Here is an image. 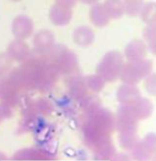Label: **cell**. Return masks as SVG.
I'll return each instance as SVG.
<instances>
[{
	"mask_svg": "<svg viewBox=\"0 0 156 161\" xmlns=\"http://www.w3.org/2000/svg\"><path fill=\"white\" fill-rule=\"evenodd\" d=\"M50 62L61 74L70 75L78 69V61L77 55L65 45L56 44L47 53Z\"/></svg>",
	"mask_w": 156,
	"mask_h": 161,
	"instance_id": "obj_1",
	"label": "cell"
},
{
	"mask_svg": "<svg viewBox=\"0 0 156 161\" xmlns=\"http://www.w3.org/2000/svg\"><path fill=\"white\" fill-rule=\"evenodd\" d=\"M124 64L123 56L117 50L107 52L96 67V73L105 82H112L120 78V74Z\"/></svg>",
	"mask_w": 156,
	"mask_h": 161,
	"instance_id": "obj_2",
	"label": "cell"
},
{
	"mask_svg": "<svg viewBox=\"0 0 156 161\" xmlns=\"http://www.w3.org/2000/svg\"><path fill=\"white\" fill-rule=\"evenodd\" d=\"M153 63L151 60L142 59L133 61L124 62L120 74V80L123 83L135 84L143 80L147 75L153 72Z\"/></svg>",
	"mask_w": 156,
	"mask_h": 161,
	"instance_id": "obj_3",
	"label": "cell"
},
{
	"mask_svg": "<svg viewBox=\"0 0 156 161\" xmlns=\"http://www.w3.org/2000/svg\"><path fill=\"white\" fill-rule=\"evenodd\" d=\"M34 70L35 89L41 92H47L52 90L60 76V73L50 62H47L39 68L34 69Z\"/></svg>",
	"mask_w": 156,
	"mask_h": 161,
	"instance_id": "obj_4",
	"label": "cell"
},
{
	"mask_svg": "<svg viewBox=\"0 0 156 161\" xmlns=\"http://www.w3.org/2000/svg\"><path fill=\"white\" fill-rule=\"evenodd\" d=\"M7 77L19 92L35 89V70L28 65L21 63L10 70Z\"/></svg>",
	"mask_w": 156,
	"mask_h": 161,
	"instance_id": "obj_5",
	"label": "cell"
},
{
	"mask_svg": "<svg viewBox=\"0 0 156 161\" xmlns=\"http://www.w3.org/2000/svg\"><path fill=\"white\" fill-rule=\"evenodd\" d=\"M139 120L134 115L131 104H121L115 116V129L121 132H136Z\"/></svg>",
	"mask_w": 156,
	"mask_h": 161,
	"instance_id": "obj_6",
	"label": "cell"
},
{
	"mask_svg": "<svg viewBox=\"0 0 156 161\" xmlns=\"http://www.w3.org/2000/svg\"><path fill=\"white\" fill-rule=\"evenodd\" d=\"M156 136L153 133L147 134L143 140H138L131 149L132 157L136 160H147L155 154Z\"/></svg>",
	"mask_w": 156,
	"mask_h": 161,
	"instance_id": "obj_7",
	"label": "cell"
},
{
	"mask_svg": "<svg viewBox=\"0 0 156 161\" xmlns=\"http://www.w3.org/2000/svg\"><path fill=\"white\" fill-rule=\"evenodd\" d=\"M87 117L103 131L105 134L110 135L115 130V116L110 110L100 107L97 110L86 114Z\"/></svg>",
	"mask_w": 156,
	"mask_h": 161,
	"instance_id": "obj_8",
	"label": "cell"
},
{
	"mask_svg": "<svg viewBox=\"0 0 156 161\" xmlns=\"http://www.w3.org/2000/svg\"><path fill=\"white\" fill-rule=\"evenodd\" d=\"M11 31L15 39L26 40L33 35L34 23L33 20L27 15L17 16L11 24Z\"/></svg>",
	"mask_w": 156,
	"mask_h": 161,
	"instance_id": "obj_9",
	"label": "cell"
},
{
	"mask_svg": "<svg viewBox=\"0 0 156 161\" xmlns=\"http://www.w3.org/2000/svg\"><path fill=\"white\" fill-rule=\"evenodd\" d=\"M81 135H82V139L84 141L85 145L90 148H92L98 142H100L104 137L110 136V135L105 134L97 125H95L92 121L88 118H86L83 122V125L81 127Z\"/></svg>",
	"mask_w": 156,
	"mask_h": 161,
	"instance_id": "obj_10",
	"label": "cell"
},
{
	"mask_svg": "<svg viewBox=\"0 0 156 161\" xmlns=\"http://www.w3.org/2000/svg\"><path fill=\"white\" fill-rule=\"evenodd\" d=\"M0 102L12 108L20 102V92L10 81L7 76L0 78Z\"/></svg>",
	"mask_w": 156,
	"mask_h": 161,
	"instance_id": "obj_11",
	"label": "cell"
},
{
	"mask_svg": "<svg viewBox=\"0 0 156 161\" xmlns=\"http://www.w3.org/2000/svg\"><path fill=\"white\" fill-rule=\"evenodd\" d=\"M55 43V36L50 30H41L33 37V50L39 53L47 54Z\"/></svg>",
	"mask_w": 156,
	"mask_h": 161,
	"instance_id": "obj_12",
	"label": "cell"
},
{
	"mask_svg": "<svg viewBox=\"0 0 156 161\" xmlns=\"http://www.w3.org/2000/svg\"><path fill=\"white\" fill-rule=\"evenodd\" d=\"M30 50L29 44L26 40L15 39L8 44L7 48V53L13 61L23 63L30 56Z\"/></svg>",
	"mask_w": 156,
	"mask_h": 161,
	"instance_id": "obj_13",
	"label": "cell"
},
{
	"mask_svg": "<svg viewBox=\"0 0 156 161\" xmlns=\"http://www.w3.org/2000/svg\"><path fill=\"white\" fill-rule=\"evenodd\" d=\"M72 15L73 13L70 8L61 7L56 3L51 6L49 11V18L50 22L54 26H58V27H63L69 24L72 19Z\"/></svg>",
	"mask_w": 156,
	"mask_h": 161,
	"instance_id": "obj_14",
	"label": "cell"
},
{
	"mask_svg": "<svg viewBox=\"0 0 156 161\" xmlns=\"http://www.w3.org/2000/svg\"><path fill=\"white\" fill-rule=\"evenodd\" d=\"M92 149L94 151L95 158L99 160H110L114 158V156L116 155V149L113 142L110 139V136L98 142Z\"/></svg>",
	"mask_w": 156,
	"mask_h": 161,
	"instance_id": "obj_15",
	"label": "cell"
},
{
	"mask_svg": "<svg viewBox=\"0 0 156 161\" xmlns=\"http://www.w3.org/2000/svg\"><path fill=\"white\" fill-rule=\"evenodd\" d=\"M141 95V92L135 84L122 83L116 92V98L121 104H132Z\"/></svg>",
	"mask_w": 156,
	"mask_h": 161,
	"instance_id": "obj_16",
	"label": "cell"
},
{
	"mask_svg": "<svg viewBox=\"0 0 156 161\" xmlns=\"http://www.w3.org/2000/svg\"><path fill=\"white\" fill-rule=\"evenodd\" d=\"M66 88L68 95L78 101L88 92L84 78L78 75H71L68 77L66 80Z\"/></svg>",
	"mask_w": 156,
	"mask_h": 161,
	"instance_id": "obj_17",
	"label": "cell"
},
{
	"mask_svg": "<svg viewBox=\"0 0 156 161\" xmlns=\"http://www.w3.org/2000/svg\"><path fill=\"white\" fill-rule=\"evenodd\" d=\"M146 43L142 40L130 41L124 49V57L128 61H133L144 59L146 57Z\"/></svg>",
	"mask_w": 156,
	"mask_h": 161,
	"instance_id": "obj_18",
	"label": "cell"
},
{
	"mask_svg": "<svg viewBox=\"0 0 156 161\" xmlns=\"http://www.w3.org/2000/svg\"><path fill=\"white\" fill-rule=\"evenodd\" d=\"M52 157L49 152L36 147H27L17 151L12 157L13 160H47Z\"/></svg>",
	"mask_w": 156,
	"mask_h": 161,
	"instance_id": "obj_19",
	"label": "cell"
},
{
	"mask_svg": "<svg viewBox=\"0 0 156 161\" xmlns=\"http://www.w3.org/2000/svg\"><path fill=\"white\" fill-rule=\"evenodd\" d=\"M89 19L97 28H104L110 21V18L109 17L103 4L100 2L90 6V9L89 11Z\"/></svg>",
	"mask_w": 156,
	"mask_h": 161,
	"instance_id": "obj_20",
	"label": "cell"
},
{
	"mask_svg": "<svg viewBox=\"0 0 156 161\" xmlns=\"http://www.w3.org/2000/svg\"><path fill=\"white\" fill-rule=\"evenodd\" d=\"M72 39L78 46L88 47L91 45L95 40V33L89 26H78L73 31Z\"/></svg>",
	"mask_w": 156,
	"mask_h": 161,
	"instance_id": "obj_21",
	"label": "cell"
},
{
	"mask_svg": "<svg viewBox=\"0 0 156 161\" xmlns=\"http://www.w3.org/2000/svg\"><path fill=\"white\" fill-rule=\"evenodd\" d=\"M131 107L138 120H145L153 112V104L147 98L140 97L136 102L131 104Z\"/></svg>",
	"mask_w": 156,
	"mask_h": 161,
	"instance_id": "obj_22",
	"label": "cell"
},
{
	"mask_svg": "<svg viewBox=\"0 0 156 161\" xmlns=\"http://www.w3.org/2000/svg\"><path fill=\"white\" fill-rule=\"evenodd\" d=\"M52 105L49 100L39 98L33 101L26 111V117H37L39 115H46L51 113Z\"/></svg>",
	"mask_w": 156,
	"mask_h": 161,
	"instance_id": "obj_23",
	"label": "cell"
},
{
	"mask_svg": "<svg viewBox=\"0 0 156 161\" xmlns=\"http://www.w3.org/2000/svg\"><path fill=\"white\" fill-rule=\"evenodd\" d=\"M79 107L82 109L85 114L91 113L93 111L97 110L98 108L101 107V100L100 97L96 95V93H86L82 98L78 100Z\"/></svg>",
	"mask_w": 156,
	"mask_h": 161,
	"instance_id": "obj_24",
	"label": "cell"
},
{
	"mask_svg": "<svg viewBox=\"0 0 156 161\" xmlns=\"http://www.w3.org/2000/svg\"><path fill=\"white\" fill-rule=\"evenodd\" d=\"M110 19H121L124 15L122 0H104L102 3Z\"/></svg>",
	"mask_w": 156,
	"mask_h": 161,
	"instance_id": "obj_25",
	"label": "cell"
},
{
	"mask_svg": "<svg viewBox=\"0 0 156 161\" xmlns=\"http://www.w3.org/2000/svg\"><path fill=\"white\" fill-rule=\"evenodd\" d=\"M139 140L136 132H121L119 133L118 141L120 147L124 150H130L136 145Z\"/></svg>",
	"mask_w": 156,
	"mask_h": 161,
	"instance_id": "obj_26",
	"label": "cell"
},
{
	"mask_svg": "<svg viewBox=\"0 0 156 161\" xmlns=\"http://www.w3.org/2000/svg\"><path fill=\"white\" fill-rule=\"evenodd\" d=\"M139 17L144 23H155L156 17V4L154 2L143 3L142 9L139 13Z\"/></svg>",
	"mask_w": 156,
	"mask_h": 161,
	"instance_id": "obj_27",
	"label": "cell"
},
{
	"mask_svg": "<svg viewBox=\"0 0 156 161\" xmlns=\"http://www.w3.org/2000/svg\"><path fill=\"white\" fill-rule=\"evenodd\" d=\"M84 81L88 91L92 93H99L100 92L103 90L105 85V81L97 73L86 76L84 78Z\"/></svg>",
	"mask_w": 156,
	"mask_h": 161,
	"instance_id": "obj_28",
	"label": "cell"
},
{
	"mask_svg": "<svg viewBox=\"0 0 156 161\" xmlns=\"http://www.w3.org/2000/svg\"><path fill=\"white\" fill-rule=\"evenodd\" d=\"M124 7V15L131 18L139 16L142 7L144 3L143 0H122Z\"/></svg>",
	"mask_w": 156,
	"mask_h": 161,
	"instance_id": "obj_29",
	"label": "cell"
},
{
	"mask_svg": "<svg viewBox=\"0 0 156 161\" xmlns=\"http://www.w3.org/2000/svg\"><path fill=\"white\" fill-rule=\"evenodd\" d=\"M143 37L147 43V49L152 53L154 54L155 52V38H156V29L155 23L146 24V27L143 30Z\"/></svg>",
	"mask_w": 156,
	"mask_h": 161,
	"instance_id": "obj_30",
	"label": "cell"
},
{
	"mask_svg": "<svg viewBox=\"0 0 156 161\" xmlns=\"http://www.w3.org/2000/svg\"><path fill=\"white\" fill-rule=\"evenodd\" d=\"M13 60L7 52H0V78L7 76L12 70Z\"/></svg>",
	"mask_w": 156,
	"mask_h": 161,
	"instance_id": "obj_31",
	"label": "cell"
},
{
	"mask_svg": "<svg viewBox=\"0 0 156 161\" xmlns=\"http://www.w3.org/2000/svg\"><path fill=\"white\" fill-rule=\"evenodd\" d=\"M144 86L147 92L153 96L156 93V76L154 72H151L144 78Z\"/></svg>",
	"mask_w": 156,
	"mask_h": 161,
	"instance_id": "obj_32",
	"label": "cell"
},
{
	"mask_svg": "<svg viewBox=\"0 0 156 161\" xmlns=\"http://www.w3.org/2000/svg\"><path fill=\"white\" fill-rule=\"evenodd\" d=\"M12 114H13L12 107L0 102V123L8 118H10Z\"/></svg>",
	"mask_w": 156,
	"mask_h": 161,
	"instance_id": "obj_33",
	"label": "cell"
},
{
	"mask_svg": "<svg viewBox=\"0 0 156 161\" xmlns=\"http://www.w3.org/2000/svg\"><path fill=\"white\" fill-rule=\"evenodd\" d=\"M55 1L56 4L70 9H72L78 3V0H55Z\"/></svg>",
	"mask_w": 156,
	"mask_h": 161,
	"instance_id": "obj_34",
	"label": "cell"
},
{
	"mask_svg": "<svg viewBox=\"0 0 156 161\" xmlns=\"http://www.w3.org/2000/svg\"><path fill=\"white\" fill-rule=\"evenodd\" d=\"M78 2H80L84 5H88V6H92L94 4H96L98 2H100V0H78Z\"/></svg>",
	"mask_w": 156,
	"mask_h": 161,
	"instance_id": "obj_35",
	"label": "cell"
},
{
	"mask_svg": "<svg viewBox=\"0 0 156 161\" xmlns=\"http://www.w3.org/2000/svg\"><path fill=\"white\" fill-rule=\"evenodd\" d=\"M7 159H8V157H7L3 152H1V151H0V161L7 160Z\"/></svg>",
	"mask_w": 156,
	"mask_h": 161,
	"instance_id": "obj_36",
	"label": "cell"
},
{
	"mask_svg": "<svg viewBox=\"0 0 156 161\" xmlns=\"http://www.w3.org/2000/svg\"><path fill=\"white\" fill-rule=\"evenodd\" d=\"M10 1H12V2H20L22 0H10Z\"/></svg>",
	"mask_w": 156,
	"mask_h": 161,
	"instance_id": "obj_37",
	"label": "cell"
}]
</instances>
